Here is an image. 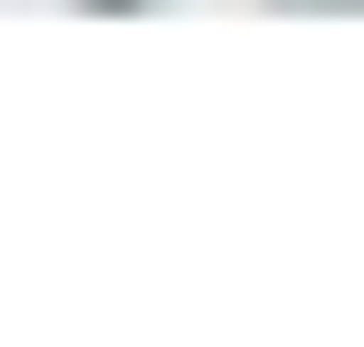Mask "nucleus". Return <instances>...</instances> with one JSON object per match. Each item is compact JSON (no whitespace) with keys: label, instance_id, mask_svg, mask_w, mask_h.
<instances>
[{"label":"nucleus","instance_id":"f257e3e1","mask_svg":"<svg viewBox=\"0 0 364 347\" xmlns=\"http://www.w3.org/2000/svg\"><path fill=\"white\" fill-rule=\"evenodd\" d=\"M105 18H122V0H105Z\"/></svg>","mask_w":364,"mask_h":347}]
</instances>
